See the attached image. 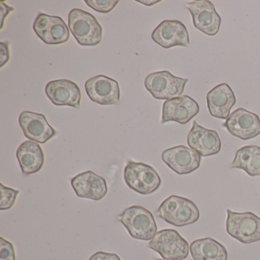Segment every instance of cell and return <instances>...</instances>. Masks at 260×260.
<instances>
[{"label":"cell","mask_w":260,"mask_h":260,"mask_svg":"<svg viewBox=\"0 0 260 260\" xmlns=\"http://www.w3.org/2000/svg\"><path fill=\"white\" fill-rule=\"evenodd\" d=\"M68 27L79 45L83 47L98 45L103 37V28L93 15L74 9L68 15Z\"/></svg>","instance_id":"6da1fadb"},{"label":"cell","mask_w":260,"mask_h":260,"mask_svg":"<svg viewBox=\"0 0 260 260\" xmlns=\"http://www.w3.org/2000/svg\"><path fill=\"white\" fill-rule=\"evenodd\" d=\"M157 214L164 221L179 228L192 224L200 217L199 208L192 201L177 196L164 200L158 208Z\"/></svg>","instance_id":"7a4b0ae2"},{"label":"cell","mask_w":260,"mask_h":260,"mask_svg":"<svg viewBox=\"0 0 260 260\" xmlns=\"http://www.w3.org/2000/svg\"><path fill=\"white\" fill-rule=\"evenodd\" d=\"M118 220L136 240H151L157 233V226L153 214L147 208L133 205L126 208Z\"/></svg>","instance_id":"3957f363"},{"label":"cell","mask_w":260,"mask_h":260,"mask_svg":"<svg viewBox=\"0 0 260 260\" xmlns=\"http://www.w3.org/2000/svg\"><path fill=\"white\" fill-rule=\"evenodd\" d=\"M226 232L236 240L245 244L260 240V218L250 211L234 212L226 209Z\"/></svg>","instance_id":"277c9868"},{"label":"cell","mask_w":260,"mask_h":260,"mask_svg":"<svg viewBox=\"0 0 260 260\" xmlns=\"http://www.w3.org/2000/svg\"><path fill=\"white\" fill-rule=\"evenodd\" d=\"M124 179L129 188L144 196L154 192L161 185L160 177L151 166L132 160L124 168Z\"/></svg>","instance_id":"5b68a950"},{"label":"cell","mask_w":260,"mask_h":260,"mask_svg":"<svg viewBox=\"0 0 260 260\" xmlns=\"http://www.w3.org/2000/svg\"><path fill=\"white\" fill-rule=\"evenodd\" d=\"M188 81V79L176 77L169 71H158L146 77L144 86L153 98L169 100L181 96Z\"/></svg>","instance_id":"8992f818"},{"label":"cell","mask_w":260,"mask_h":260,"mask_svg":"<svg viewBox=\"0 0 260 260\" xmlns=\"http://www.w3.org/2000/svg\"><path fill=\"white\" fill-rule=\"evenodd\" d=\"M147 247L158 252L165 260L185 259L190 250L188 242L173 229L162 230L156 233Z\"/></svg>","instance_id":"52a82bcc"},{"label":"cell","mask_w":260,"mask_h":260,"mask_svg":"<svg viewBox=\"0 0 260 260\" xmlns=\"http://www.w3.org/2000/svg\"><path fill=\"white\" fill-rule=\"evenodd\" d=\"M33 29L47 45H60L70 39L69 27L60 16L39 13L33 24Z\"/></svg>","instance_id":"ba28073f"},{"label":"cell","mask_w":260,"mask_h":260,"mask_svg":"<svg viewBox=\"0 0 260 260\" xmlns=\"http://www.w3.org/2000/svg\"><path fill=\"white\" fill-rule=\"evenodd\" d=\"M185 7L191 13L193 25L198 30L208 36L218 33L221 19L211 1H193Z\"/></svg>","instance_id":"9c48e42d"},{"label":"cell","mask_w":260,"mask_h":260,"mask_svg":"<svg viewBox=\"0 0 260 260\" xmlns=\"http://www.w3.org/2000/svg\"><path fill=\"white\" fill-rule=\"evenodd\" d=\"M223 126L231 135L243 141L260 135L259 117L243 108L233 112Z\"/></svg>","instance_id":"30bf717a"},{"label":"cell","mask_w":260,"mask_h":260,"mask_svg":"<svg viewBox=\"0 0 260 260\" xmlns=\"http://www.w3.org/2000/svg\"><path fill=\"white\" fill-rule=\"evenodd\" d=\"M88 97L101 106H111L120 101V89L116 80L104 75L91 77L85 83Z\"/></svg>","instance_id":"8fae6325"},{"label":"cell","mask_w":260,"mask_h":260,"mask_svg":"<svg viewBox=\"0 0 260 260\" xmlns=\"http://www.w3.org/2000/svg\"><path fill=\"white\" fill-rule=\"evenodd\" d=\"M153 42L162 48L190 46L189 37L186 27L180 21H162L151 35Z\"/></svg>","instance_id":"7c38bea8"},{"label":"cell","mask_w":260,"mask_h":260,"mask_svg":"<svg viewBox=\"0 0 260 260\" xmlns=\"http://www.w3.org/2000/svg\"><path fill=\"white\" fill-rule=\"evenodd\" d=\"M201 159L197 152L183 145L167 149L162 153V160L179 175L188 174L199 169Z\"/></svg>","instance_id":"4fadbf2b"},{"label":"cell","mask_w":260,"mask_h":260,"mask_svg":"<svg viewBox=\"0 0 260 260\" xmlns=\"http://www.w3.org/2000/svg\"><path fill=\"white\" fill-rule=\"evenodd\" d=\"M19 124L25 138L39 144H45L57 134L43 114L22 112L19 117Z\"/></svg>","instance_id":"5bb4252c"},{"label":"cell","mask_w":260,"mask_h":260,"mask_svg":"<svg viewBox=\"0 0 260 260\" xmlns=\"http://www.w3.org/2000/svg\"><path fill=\"white\" fill-rule=\"evenodd\" d=\"M200 108L196 100L188 95H181L164 102L162 124L176 121L181 124L189 122L199 114Z\"/></svg>","instance_id":"9a60e30c"},{"label":"cell","mask_w":260,"mask_h":260,"mask_svg":"<svg viewBox=\"0 0 260 260\" xmlns=\"http://www.w3.org/2000/svg\"><path fill=\"white\" fill-rule=\"evenodd\" d=\"M45 93L54 106L80 108L81 91L74 81L66 79L53 80L45 86Z\"/></svg>","instance_id":"2e32d148"},{"label":"cell","mask_w":260,"mask_h":260,"mask_svg":"<svg viewBox=\"0 0 260 260\" xmlns=\"http://www.w3.org/2000/svg\"><path fill=\"white\" fill-rule=\"evenodd\" d=\"M187 143L190 148L201 156H213L221 149V141L217 132L202 127L196 121H193L192 127L188 132Z\"/></svg>","instance_id":"e0dca14e"},{"label":"cell","mask_w":260,"mask_h":260,"mask_svg":"<svg viewBox=\"0 0 260 260\" xmlns=\"http://www.w3.org/2000/svg\"><path fill=\"white\" fill-rule=\"evenodd\" d=\"M71 186L78 197L100 201L108 192L106 179L92 171H86L71 179Z\"/></svg>","instance_id":"ac0fdd59"},{"label":"cell","mask_w":260,"mask_h":260,"mask_svg":"<svg viewBox=\"0 0 260 260\" xmlns=\"http://www.w3.org/2000/svg\"><path fill=\"white\" fill-rule=\"evenodd\" d=\"M235 104V95L226 83L217 85L207 94L208 111L214 118L228 119L231 109Z\"/></svg>","instance_id":"d6986e66"},{"label":"cell","mask_w":260,"mask_h":260,"mask_svg":"<svg viewBox=\"0 0 260 260\" xmlns=\"http://www.w3.org/2000/svg\"><path fill=\"white\" fill-rule=\"evenodd\" d=\"M16 157L23 174L31 175L42 170L45 164V154L39 143L26 141L16 151Z\"/></svg>","instance_id":"ffe728a7"},{"label":"cell","mask_w":260,"mask_h":260,"mask_svg":"<svg viewBox=\"0 0 260 260\" xmlns=\"http://www.w3.org/2000/svg\"><path fill=\"white\" fill-rule=\"evenodd\" d=\"M190 252L193 260H228L226 248L211 237L193 241Z\"/></svg>","instance_id":"44dd1931"},{"label":"cell","mask_w":260,"mask_h":260,"mask_svg":"<svg viewBox=\"0 0 260 260\" xmlns=\"http://www.w3.org/2000/svg\"><path fill=\"white\" fill-rule=\"evenodd\" d=\"M230 167L244 170L250 176H260V147L249 145L239 149Z\"/></svg>","instance_id":"7402d4cb"},{"label":"cell","mask_w":260,"mask_h":260,"mask_svg":"<svg viewBox=\"0 0 260 260\" xmlns=\"http://www.w3.org/2000/svg\"><path fill=\"white\" fill-rule=\"evenodd\" d=\"M0 192H1V200H0V210H9L13 208L16 202V198L19 194V190L13 189L12 188L5 186L3 183H0Z\"/></svg>","instance_id":"603a6c76"},{"label":"cell","mask_w":260,"mask_h":260,"mask_svg":"<svg viewBox=\"0 0 260 260\" xmlns=\"http://www.w3.org/2000/svg\"><path fill=\"white\" fill-rule=\"evenodd\" d=\"M85 4L100 13H110L118 4V0H85Z\"/></svg>","instance_id":"cb8c5ba5"},{"label":"cell","mask_w":260,"mask_h":260,"mask_svg":"<svg viewBox=\"0 0 260 260\" xmlns=\"http://www.w3.org/2000/svg\"><path fill=\"white\" fill-rule=\"evenodd\" d=\"M0 260H16V252L13 243L0 237Z\"/></svg>","instance_id":"d4e9b609"},{"label":"cell","mask_w":260,"mask_h":260,"mask_svg":"<svg viewBox=\"0 0 260 260\" xmlns=\"http://www.w3.org/2000/svg\"><path fill=\"white\" fill-rule=\"evenodd\" d=\"M0 59H1V65L0 68H3L6 63L10 60V49H9V42H0Z\"/></svg>","instance_id":"484cf974"},{"label":"cell","mask_w":260,"mask_h":260,"mask_svg":"<svg viewBox=\"0 0 260 260\" xmlns=\"http://www.w3.org/2000/svg\"><path fill=\"white\" fill-rule=\"evenodd\" d=\"M0 7H1V27L0 28L2 29L6 18L7 17L10 12L14 10V9L13 7H9L4 2H0Z\"/></svg>","instance_id":"4316f807"},{"label":"cell","mask_w":260,"mask_h":260,"mask_svg":"<svg viewBox=\"0 0 260 260\" xmlns=\"http://www.w3.org/2000/svg\"><path fill=\"white\" fill-rule=\"evenodd\" d=\"M107 255L108 252L100 251V252H95L93 255H91L89 260H105Z\"/></svg>","instance_id":"83f0119b"},{"label":"cell","mask_w":260,"mask_h":260,"mask_svg":"<svg viewBox=\"0 0 260 260\" xmlns=\"http://www.w3.org/2000/svg\"><path fill=\"white\" fill-rule=\"evenodd\" d=\"M105 260H121V258H120V257L118 256L117 254L109 253V252H108L107 256H106V259Z\"/></svg>","instance_id":"f1b7e54d"},{"label":"cell","mask_w":260,"mask_h":260,"mask_svg":"<svg viewBox=\"0 0 260 260\" xmlns=\"http://www.w3.org/2000/svg\"><path fill=\"white\" fill-rule=\"evenodd\" d=\"M138 2L141 3V4H144V5L150 7V6H153L158 4V3L160 2V1H138Z\"/></svg>","instance_id":"f546056e"},{"label":"cell","mask_w":260,"mask_h":260,"mask_svg":"<svg viewBox=\"0 0 260 260\" xmlns=\"http://www.w3.org/2000/svg\"><path fill=\"white\" fill-rule=\"evenodd\" d=\"M153 260H165V259H162V258H156V257H153Z\"/></svg>","instance_id":"4dcf8cb0"},{"label":"cell","mask_w":260,"mask_h":260,"mask_svg":"<svg viewBox=\"0 0 260 260\" xmlns=\"http://www.w3.org/2000/svg\"><path fill=\"white\" fill-rule=\"evenodd\" d=\"M172 260H183V259H172Z\"/></svg>","instance_id":"1f68e13d"}]
</instances>
